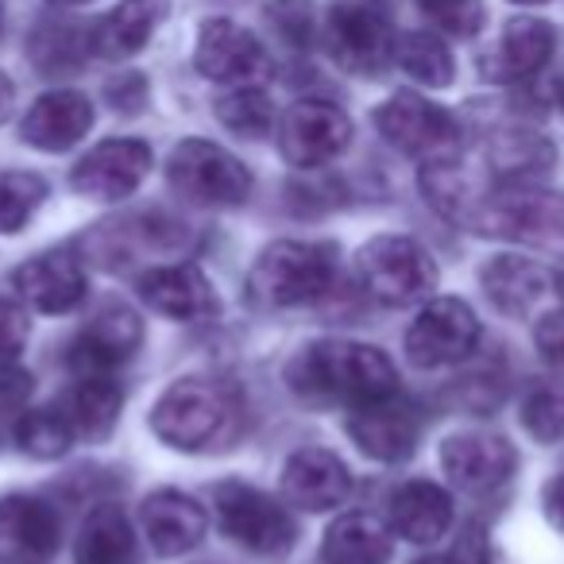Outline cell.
<instances>
[{"label":"cell","instance_id":"obj_1","mask_svg":"<svg viewBox=\"0 0 564 564\" xmlns=\"http://www.w3.org/2000/svg\"><path fill=\"white\" fill-rule=\"evenodd\" d=\"M286 383L299 399L364 406V402L399 394V371L376 345L314 340L286 364Z\"/></svg>","mask_w":564,"mask_h":564},{"label":"cell","instance_id":"obj_2","mask_svg":"<svg viewBox=\"0 0 564 564\" xmlns=\"http://www.w3.org/2000/svg\"><path fill=\"white\" fill-rule=\"evenodd\" d=\"M240 422V394L220 379L189 376L171 383L151 410V433L178 453H205Z\"/></svg>","mask_w":564,"mask_h":564},{"label":"cell","instance_id":"obj_3","mask_svg":"<svg viewBox=\"0 0 564 564\" xmlns=\"http://www.w3.org/2000/svg\"><path fill=\"white\" fill-rule=\"evenodd\" d=\"M337 279V243L329 240H274L259 251L248 274L256 306L291 310L317 302Z\"/></svg>","mask_w":564,"mask_h":564},{"label":"cell","instance_id":"obj_4","mask_svg":"<svg viewBox=\"0 0 564 564\" xmlns=\"http://www.w3.org/2000/svg\"><path fill=\"white\" fill-rule=\"evenodd\" d=\"M356 274L360 286L379 306H417L430 302L437 291V263L410 236H376L356 251Z\"/></svg>","mask_w":564,"mask_h":564},{"label":"cell","instance_id":"obj_5","mask_svg":"<svg viewBox=\"0 0 564 564\" xmlns=\"http://www.w3.org/2000/svg\"><path fill=\"white\" fill-rule=\"evenodd\" d=\"M325 43L340 70L379 78L394 63V28L379 0H337L325 20Z\"/></svg>","mask_w":564,"mask_h":564},{"label":"cell","instance_id":"obj_6","mask_svg":"<svg viewBox=\"0 0 564 564\" xmlns=\"http://www.w3.org/2000/svg\"><path fill=\"white\" fill-rule=\"evenodd\" d=\"M213 518L217 525L243 545L248 553L259 556H282L294 545V518L274 495L259 491L240 479H225L213 487Z\"/></svg>","mask_w":564,"mask_h":564},{"label":"cell","instance_id":"obj_7","mask_svg":"<svg viewBox=\"0 0 564 564\" xmlns=\"http://www.w3.org/2000/svg\"><path fill=\"white\" fill-rule=\"evenodd\" d=\"M166 178L174 194L189 205H209V209H236L251 194V171L209 140H182L166 159Z\"/></svg>","mask_w":564,"mask_h":564},{"label":"cell","instance_id":"obj_8","mask_svg":"<svg viewBox=\"0 0 564 564\" xmlns=\"http://www.w3.org/2000/svg\"><path fill=\"white\" fill-rule=\"evenodd\" d=\"M376 128L394 151L422 159V163L456 159V151H460V124H456V117L422 94L387 97L376 109Z\"/></svg>","mask_w":564,"mask_h":564},{"label":"cell","instance_id":"obj_9","mask_svg":"<svg viewBox=\"0 0 564 564\" xmlns=\"http://www.w3.org/2000/svg\"><path fill=\"white\" fill-rule=\"evenodd\" d=\"M274 135H279V151L286 163L299 171H317L352 143V120L340 105L306 97L282 112Z\"/></svg>","mask_w":564,"mask_h":564},{"label":"cell","instance_id":"obj_10","mask_svg":"<svg viewBox=\"0 0 564 564\" xmlns=\"http://www.w3.org/2000/svg\"><path fill=\"white\" fill-rule=\"evenodd\" d=\"M479 345V322L468 302L430 299L406 329V360L414 368H448L471 356Z\"/></svg>","mask_w":564,"mask_h":564},{"label":"cell","instance_id":"obj_11","mask_svg":"<svg viewBox=\"0 0 564 564\" xmlns=\"http://www.w3.org/2000/svg\"><path fill=\"white\" fill-rule=\"evenodd\" d=\"M151 174V148L143 140H105L70 171V186L94 202H124Z\"/></svg>","mask_w":564,"mask_h":564},{"label":"cell","instance_id":"obj_12","mask_svg":"<svg viewBox=\"0 0 564 564\" xmlns=\"http://www.w3.org/2000/svg\"><path fill=\"white\" fill-rule=\"evenodd\" d=\"M63 541V518L35 495L0 499V564H47Z\"/></svg>","mask_w":564,"mask_h":564},{"label":"cell","instance_id":"obj_13","mask_svg":"<svg viewBox=\"0 0 564 564\" xmlns=\"http://www.w3.org/2000/svg\"><path fill=\"white\" fill-rule=\"evenodd\" d=\"M345 430L364 456H371L379 464H399L406 456H414L422 422H417V410L406 399L387 394V399L352 406Z\"/></svg>","mask_w":564,"mask_h":564},{"label":"cell","instance_id":"obj_14","mask_svg":"<svg viewBox=\"0 0 564 564\" xmlns=\"http://www.w3.org/2000/svg\"><path fill=\"white\" fill-rule=\"evenodd\" d=\"M194 66L202 78L220 82V86H248L251 78L267 70V51L248 28L232 20H205L197 32Z\"/></svg>","mask_w":564,"mask_h":564},{"label":"cell","instance_id":"obj_15","mask_svg":"<svg viewBox=\"0 0 564 564\" xmlns=\"http://www.w3.org/2000/svg\"><path fill=\"white\" fill-rule=\"evenodd\" d=\"M441 468L453 487L487 495L514 476L518 453L507 437H495V433H456L441 445Z\"/></svg>","mask_w":564,"mask_h":564},{"label":"cell","instance_id":"obj_16","mask_svg":"<svg viewBox=\"0 0 564 564\" xmlns=\"http://www.w3.org/2000/svg\"><path fill=\"white\" fill-rule=\"evenodd\" d=\"M348 495H352V471L329 448L306 445L282 468V499L299 510L325 514V510L345 507Z\"/></svg>","mask_w":564,"mask_h":564},{"label":"cell","instance_id":"obj_17","mask_svg":"<svg viewBox=\"0 0 564 564\" xmlns=\"http://www.w3.org/2000/svg\"><path fill=\"white\" fill-rule=\"evenodd\" d=\"M20 302L40 314H70L86 299V267L70 251H43L12 271Z\"/></svg>","mask_w":564,"mask_h":564},{"label":"cell","instance_id":"obj_18","mask_svg":"<svg viewBox=\"0 0 564 564\" xmlns=\"http://www.w3.org/2000/svg\"><path fill=\"white\" fill-rule=\"evenodd\" d=\"M140 522L159 556H182L205 541V533H209V510L194 495L163 487V491H151L143 499Z\"/></svg>","mask_w":564,"mask_h":564},{"label":"cell","instance_id":"obj_19","mask_svg":"<svg viewBox=\"0 0 564 564\" xmlns=\"http://www.w3.org/2000/svg\"><path fill=\"white\" fill-rule=\"evenodd\" d=\"M143 345V322L128 306H105L89 317V325L78 333L70 348V364L86 376V371H105L128 364L135 348Z\"/></svg>","mask_w":564,"mask_h":564},{"label":"cell","instance_id":"obj_20","mask_svg":"<svg viewBox=\"0 0 564 564\" xmlns=\"http://www.w3.org/2000/svg\"><path fill=\"white\" fill-rule=\"evenodd\" d=\"M89 128H94V105H89V97L78 94V89H51V94H43L28 109L20 135L35 151L58 155V151H70L74 143L86 140Z\"/></svg>","mask_w":564,"mask_h":564},{"label":"cell","instance_id":"obj_21","mask_svg":"<svg viewBox=\"0 0 564 564\" xmlns=\"http://www.w3.org/2000/svg\"><path fill=\"white\" fill-rule=\"evenodd\" d=\"M556 32L549 20L538 17H514L502 28L499 43L484 55V78L510 86V82H525L553 58Z\"/></svg>","mask_w":564,"mask_h":564},{"label":"cell","instance_id":"obj_22","mask_svg":"<svg viewBox=\"0 0 564 564\" xmlns=\"http://www.w3.org/2000/svg\"><path fill=\"white\" fill-rule=\"evenodd\" d=\"M140 299L174 322H205L217 314V294L194 263H166L140 274Z\"/></svg>","mask_w":564,"mask_h":564},{"label":"cell","instance_id":"obj_23","mask_svg":"<svg viewBox=\"0 0 564 564\" xmlns=\"http://www.w3.org/2000/svg\"><path fill=\"white\" fill-rule=\"evenodd\" d=\"M453 525V499L441 484L410 479L391 495V530L414 545H433Z\"/></svg>","mask_w":564,"mask_h":564},{"label":"cell","instance_id":"obj_24","mask_svg":"<svg viewBox=\"0 0 564 564\" xmlns=\"http://www.w3.org/2000/svg\"><path fill=\"white\" fill-rule=\"evenodd\" d=\"M163 17H166V0H120L109 17L89 28L94 55L112 58V63L140 55L151 43V35H155V28L163 24Z\"/></svg>","mask_w":564,"mask_h":564},{"label":"cell","instance_id":"obj_25","mask_svg":"<svg viewBox=\"0 0 564 564\" xmlns=\"http://www.w3.org/2000/svg\"><path fill=\"white\" fill-rule=\"evenodd\" d=\"M120 406H124V391L112 376L105 371H86L78 383L66 394V422L74 425V433L86 441H105L120 422Z\"/></svg>","mask_w":564,"mask_h":564},{"label":"cell","instance_id":"obj_26","mask_svg":"<svg viewBox=\"0 0 564 564\" xmlns=\"http://www.w3.org/2000/svg\"><path fill=\"white\" fill-rule=\"evenodd\" d=\"M484 294L499 314L507 317H525L538 299L545 294V271L525 256H495L491 263L479 271Z\"/></svg>","mask_w":564,"mask_h":564},{"label":"cell","instance_id":"obj_27","mask_svg":"<svg viewBox=\"0 0 564 564\" xmlns=\"http://www.w3.org/2000/svg\"><path fill=\"white\" fill-rule=\"evenodd\" d=\"M394 553V538L376 514H340L322 541L325 564H387Z\"/></svg>","mask_w":564,"mask_h":564},{"label":"cell","instance_id":"obj_28","mask_svg":"<svg viewBox=\"0 0 564 564\" xmlns=\"http://www.w3.org/2000/svg\"><path fill=\"white\" fill-rule=\"evenodd\" d=\"M135 556V533L128 514L117 502H101L86 514L78 530V545H74V561L78 564H132Z\"/></svg>","mask_w":564,"mask_h":564},{"label":"cell","instance_id":"obj_29","mask_svg":"<svg viewBox=\"0 0 564 564\" xmlns=\"http://www.w3.org/2000/svg\"><path fill=\"white\" fill-rule=\"evenodd\" d=\"M556 151L545 135L525 132V128H502L487 143V163L502 182H530L553 166Z\"/></svg>","mask_w":564,"mask_h":564},{"label":"cell","instance_id":"obj_30","mask_svg":"<svg viewBox=\"0 0 564 564\" xmlns=\"http://www.w3.org/2000/svg\"><path fill=\"white\" fill-rule=\"evenodd\" d=\"M94 55L89 43V28L74 24V20H43L32 35V58L43 74H66L78 70L86 58Z\"/></svg>","mask_w":564,"mask_h":564},{"label":"cell","instance_id":"obj_31","mask_svg":"<svg viewBox=\"0 0 564 564\" xmlns=\"http://www.w3.org/2000/svg\"><path fill=\"white\" fill-rule=\"evenodd\" d=\"M394 63L417 82V86L445 89L456 78V63L448 43L437 32H406L394 47Z\"/></svg>","mask_w":564,"mask_h":564},{"label":"cell","instance_id":"obj_32","mask_svg":"<svg viewBox=\"0 0 564 564\" xmlns=\"http://www.w3.org/2000/svg\"><path fill=\"white\" fill-rule=\"evenodd\" d=\"M17 445L24 448L28 456H35V460H58V456H66V448L74 445V425L66 422L63 410H24V417H20L17 425Z\"/></svg>","mask_w":564,"mask_h":564},{"label":"cell","instance_id":"obj_33","mask_svg":"<svg viewBox=\"0 0 564 564\" xmlns=\"http://www.w3.org/2000/svg\"><path fill=\"white\" fill-rule=\"evenodd\" d=\"M217 109V120L236 135H248V140H259V135L271 132L279 120H274V105L263 89H251V86H236L232 94L217 97L213 101Z\"/></svg>","mask_w":564,"mask_h":564},{"label":"cell","instance_id":"obj_34","mask_svg":"<svg viewBox=\"0 0 564 564\" xmlns=\"http://www.w3.org/2000/svg\"><path fill=\"white\" fill-rule=\"evenodd\" d=\"M47 197V182L32 171H0V236H12L32 220Z\"/></svg>","mask_w":564,"mask_h":564},{"label":"cell","instance_id":"obj_35","mask_svg":"<svg viewBox=\"0 0 564 564\" xmlns=\"http://www.w3.org/2000/svg\"><path fill=\"white\" fill-rule=\"evenodd\" d=\"M522 425L541 445L564 441V387H533L522 399Z\"/></svg>","mask_w":564,"mask_h":564},{"label":"cell","instance_id":"obj_36","mask_svg":"<svg viewBox=\"0 0 564 564\" xmlns=\"http://www.w3.org/2000/svg\"><path fill=\"white\" fill-rule=\"evenodd\" d=\"M267 20L291 47H310L314 43V0H271Z\"/></svg>","mask_w":564,"mask_h":564},{"label":"cell","instance_id":"obj_37","mask_svg":"<svg viewBox=\"0 0 564 564\" xmlns=\"http://www.w3.org/2000/svg\"><path fill=\"white\" fill-rule=\"evenodd\" d=\"M417 9H422L425 17L441 28V32L460 35V40L476 35L479 24H484V9H479V0H417Z\"/></svg>","mask_w":564,"mask_h":564},{"label":"cell","instance_id":"obj_38","mask_svg":"<svg viewBox=\"0 0 564 564\" xmlns=\"http://www.w3.org/2000/svg\"><path fill=\"white\" fill-rule=\"evenodd\" d=\"M32 399V376L20 368H0V441L12 437Z\"/></svg>","mask_w":564,"mask_h":564},{"label":"cell","instance_id":"obj_39","mask_svg":"<svg viewBox=\"0 0 564 564\" xmlns=\"http://www.w3.org/2000/svg\"><path fill=\"white\" fill-rule=\"evenodd\" d=\"M28 337H32L28 310L17 306V302H9V299H0V368H17Z\"/></svg>","mask_w":564,"mask_h":564},{"label":"cell","instance_id":"obj_40","mask_svg":"<svg viewBox=\"0 0 564 564\" xmlns=\"http://www.w3.org/2000/svg\"><path fill=\"white\" fill-rule=\"evenodd\" d=\"M533 340H538L541 356L549 364H561L564 368V310H553V314L541 317L538 329H533Z\"/></svg>","mask_w":564,"mask_h":564},{"label":"cell","instance_id":"obj_41","mask_svg":"<svg viewBox=\"0 0 564 564\" xmlns=\"http://www.w3.org/2000/svg\"><path fill=\"white\" fill-rule=\"evenodd\" d=\"M109 101L120 112H140L148 105V82L140 74H124L120 82H109Z\"/></svg>","mask_w":564,"mask_h":564},{"label":"cell","instance_id":"obj_42","mask_svg":"<svg viewBox=\"0 0 564 564\" xmlns=\"http://www.w3.org/2000/svg\"><path fill=\"white\" fill-rule=\"evenodd\" d=\"M417 564H487V549H484V541H479V533H471L468 541H464L456 553H448V556H425V561H417Z\"/></svg>","mask_w":564,"mask_h":564},{"label":"cell","instance_id":"obj_43","mask_svg":"<svg viewBox=\"0 0 564 564\" xmlns=\"http://www.w3.org/2000/svg\"><path fill=\"white\" fill-rule=\"evenodd\" d=\"M545 514H549V522L564 533V476H556L553 484L545 487Z\"/></svg>","mask_w":564,"mask_h":564},{"label":"cell","instance_id":"obj_44","mask_svg":"<svg viewBox=\"0 0 564 564\" xmlns=\"http://www.w3.org/2000/svg\"><path fill=\"white\" fill-rule=\"evenodd\" d=\"M12 109H17V86H12L9 74L0 70V124L12 117Z\"/></svg>","mask_w":564,"mask_h":564},{"label":"cell","instance_id":"obj_45","mask_svg":"<svg viewBox=\"0 0 564 564\" xmlns=\"http://www.w3.org/2000/svg\"><path fill=\"white\" fill-rule=\"evenodd\" d=\"M553 286H556V294H561V299H564V263L556 267V274H553Z\"/></svg>","mask_w":564,"mask_h":564},{"label":"cell","instance_id":"obj_46","mask_svg":"<svg viewBox=\"0 0 564 564\" xmlns=\"http://www.w3.org/2000/svg\"><path fill=\"white\" fill-rule=\"evenodd\" d=\"M51 4H58V9H78V4H89V0H51Z\"/></svg>","mask_w":564,"mask_h":564},{"label":"cell","instance_id":"obj_47","mask_svg":"<svg viewBox=\"0 0 564 564\" xmlns=\"http://www.w3.org/2000/svg\"><path fill=\"white\" fill-rule=\"evenodd\" d=\"M510 4H549V0H510Z\"/></svg>","mask_w":564,"mask_h":564},{"label":"cell","instance_id":"obj_48","mask_svg":"<svg viewBox=\"0 0 564 564\" xmlns=\"http://www.w3.org/2000/svg\"><path fill=\"white\" fill-rule=\"evenodd\" d=\"M561 112H564V82H561Z\"/></svg>","mask_w":564,"mask_h":564},{"label":"cell","instance_id":"obj_49","mask_svg":"<svg viewBox=\"0 0 564 564\" xmlns=\"http://www.w3.org/2000/svg\"><path fill=\"white\" fill-rule=\"evenodd\" d=\"M0 28H4V9H0Z\"/></svg>","mask_w":564,"mask_h":564}]
</instances>
